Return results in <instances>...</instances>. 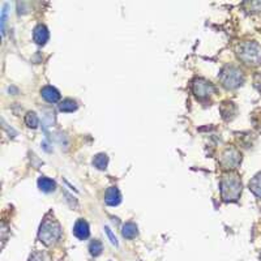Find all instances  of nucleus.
<instances>
[{"label":"nucleus","instance_id":"7","mask_svg":"<svg viewBox=\"0 0 261 261\" xmlns=\"http://www.w3.org/2000/svg\"><path fill=\"white\" fill-rule=\"evenodd\" d=\"M48 38H50V33H48V29L45 25L39 24L34 28V30H33V39H34L37 45H46V42L48 41Z\"/></svg>","mask_w":261,"mask_h":261},{"label":"nucleus","instance_id":"1","mask_svg":"<svg viewBox=\"0 0 261 261\" xmlns=\"http://www.w3.org/2000/svg\"><path fill=\"white\" fill-rule=\"evenodd\" d=\"M221 196H222L223 201L226 202H235L241 199L242 195V180L241 176L235 174V172H228L225 174L221 179L220 183Z\"/></svg>","mask_w":261,"mask_h":261},{"label":"nucleus","instance_id":"8","mask_svg":"<svg viewBox=\"0 0 261 261\" xmlns=\"http://www.w3.org/2000/svg\"><path fill=\"white\" fill-rule=\"evenodd\" d=\"M73 235L80 241H85L90 235V228L85 220H79L73 226Z\"/></svg>","mask_w":261,"mask_h":261},{"label":"nucleus","instance_id":"18","mask_svg":"<svg viewBox=\"0 0 261 261\" xmlns=\"http://www.w3.org/2000/svg\"><path fill=\"white\" fill-rule=\"evenodd\" d=\"M244 6L247 7V11L249 12H261V2H251V3H246Z\"/></svg>","mask_w":261,"mask_h":261},{"label":"nucleus","instance_id":"5","mask_svg":"<svg viewBox=\"0 0 261 261\" xmlns=\"http://www.w3.org/2000/svg\"><path fill=\"white\" fill-rule=\"evenodd\" d=\"M192 90L193 94L199 98V99H201V101L208 99L216 92L213 84L211 81H206L205 79H196L192 84Z\"/></svg>","mask_w":261,"mask_h":261},{"label":"nucleus","instance_id":"19","mask_svg":"<svg viewBox=\"0 0 261 261\" xmlns=\"http://www.w3.org/2000/svg\"><path fill=\"white\" fill-rule=\"evenodd\" d=\"M29 261H48V257L45 252H34L30 256Z\"/></svg>","mask_w":261,"mask_h":261},{"label":"nucleus","instance_id":"3","mask_svg":"<svg viewBox=\"0 0 261 261\" xmlns=\"http://www.w3.org/2000/svg\"><path fill=\"white\" fill-rule=\"evenodd\" d=\"M60 237H62V227H60L59 222L54 220V218L46 217L45 220L42 221L41 226H39V241L45 246H53V244L59 241Z\"/></svg>","mask_w":261,"mask_h":261},{"label":"nucleus","instance_id":"22","mask_svg":"<svg viewBox=\"0 0 261 261\" xmlns=\"http://www.w3.org/2000/svg\"><path fill=\"white\" fill-rule=\"evenodd\" d=\"M260 257H261V255H260Z\"/></svg>","mask_w":261,"mask_h":261},{"label":"nucleus","instance_id":"12","mask_svg":"<svg viewBox=\"0 0 261 261\" xmlns=\"http://www.w3.org/2000/svg\"><path fill=\"white\" fill-rule=\"evenodd\" d=\"M38 188L42 191V192L50 193L55 191L57 184H55V181H54L53 179L46 178V176H41V178L38 179Z\"/></svg>","mask_w":261,"mask_h":261},{"label":"nucleus","instance_id":"20","mask_svg":"<svg viewBox=\"0 0 261 261\" xmlns=\"http://www.w3.org/2000/svg\"><path fill=\"white\" fill-rule=\"evenodd\" d=\"M105 230H106V234H107V237H109V239H110L111 244H114V246H115V247H118L119 246L118 239H116V237H115V235H114L113 230H111V228L109 227V226H106V227H105Z\"/></svg>","mask_w":261,"mask_h":261},{"label":"nucleus","instance_id":"6","mask_svg":"<svg viewBox=\"0 0 261 261\" xmlns=\"http://www.w3.org/2000/svg\"><path fill=\"white\" fill-rule=\"evenodd\" d=\"M220 162L223 169H237L242 162V153L235 148H227L223 151L222 155H221Z\"/></svg>","mask_w":261,"mask_h":261},{"label":"nucleus","instance_id":"21","mask_svg":"<svg viewBox=\"0 0 261 261\" xmlns=\"http://www.w3.org/2000/svg\"><path fill=\"white\" fill-rule=\"evenodd\" d=\"M7 7L6 6L3 8V12H2V32H3L4 34V28H6V20H7Z\"/></svg>","mask_w":261,"mask_h":261},{"label":"nucleus","instance_id":"13","mask_svg":"<svg viewBox=\"0 0 261 261\" xmlns=\"http://www.w3.org/2000/svg\"><path fill=\"white\" fill-rule=\"evenodd\" d=\"M248 187H249V191H251L256 197L261 199V172L256 174V175L251 179Z\"/></svg>","mask_w":261,"mask_h":261},{"label":"nucleus","instance_id":"10","mask_svg":"<svg viewBox=\"0 0 261 261\" xmlns=\"http://www.w3.org/2000/svg\"><path fill=\"white\" fill-rule=\"evenodd\" d=\"M105 202L109 206H116L122 202V195L118 187H110L107 188L106 193H105Z\"/></svg>","mask_w":261,"mask_h":261},{"label":"nucleus","instance_id":"15","mask_svg":"<svg viewBox=\"0 0 261 261\" xmlns=\"http://www.w3.org/2000/svg\"><path fill=\"white\" fill-rule=\"evenodd\" d=\"M93 165L98 170H106L107 165H109V157L105 153H99V154H97L93 158Z\"/></svg>","mask_w":261,"mask_h":261},{"label":"nucleus","instance_id":"11","mask_svg":"<svg viewBox=\"0 0 261 261\" xmlns=\"http://www.w3.org/2000/svg\"><path fill=\"white\" fill-rule=\"evenodd\" d=\"M139 234L137 225L134 222H125L122 227V235L125 239H135Z\"/></svg>","mask_w":261,"mask_h":261},{"label":"nucleus","instance_id":"14","mask_svg":"<svg viewBox=\"0 0 261 261\" xmlns=\"http://www.w3.org/2000/svg\"><path fill=\"white\" fill-rule=\"evenodd\" d=\"M58 109L62 113H73V111L77 110V103H76V101L71 99V98H65V99H63L58 105Z\"/></svg>","mask_w":261,"mask_h":261},{"label":"nucleus","instance_id":"4","mask_svg":"<svg viewBox=\"0 0 261 261\" xmlns=\"http://www.w3.org/2000/svg\"><path fill=\"white\" fill-rule=\"evenodd\" d=\"M220 81L227 90L238 89L244 84V73L237 65H226L220 73Z\"/></svg>","mask_w":261,"mask_h":261},{"label":"nucleus","instance_id":"16","mask_svg":"<svg viewBox=\"0 0 261 261\" xmlns=\"http://www.w3.org/2000/svg\"><path fill=\"white\" fill-rule=\"evenodd\" d=\"M25 123H27V125L29 128L36 129V128H38V125H39L38 115H37L34 111H29V113L27 114V116H25Z\"/></svg>","mask_w":261,"mask_h":261},{"label":"nucleus","instance_id":"9","mask_svg":"<svg viewBox=\"0 0 261 261\" xmlns=\"http://www.w3.org/2000/svg\"><path fill=\"white\" fill-rule=\"evenodd\" d=\"M41 95L46 102H48V103H57L60 99V92L57 88H54V86L51 85L43 86L41 89Z\"/></svg>","mask_w":261,"mask_h":261},{"label":"nucleus","instance_id":"2","mask_svg":"<svg viewBox=\"0 0 261 261\" xmlns=\"http://www.w3.org/2000/svg\"><path fill=\"white\" fill-rule=\"evenodd\" d=\"M237 57L248 67H258L261 65V45L253 41L242 42L237 47Z\"/></svg>","mask_w":261,"mask_h":261},{"label":"nucleus","instance_id":"17","mask_svg":"<svg viewBox=\"0 0 261 261\" xmlns=\"http://www.w3.org/2000/svg\"><path fill=\"white\" fill-rule=\"evenodd\" d=\"M89 251H90V255L97 257V256L101 255L102 251H103V246H102V243L99 241H93L90 242L89 244Z\"/></svg>","mask_w":261,"mask_h":261}]
</instances>
